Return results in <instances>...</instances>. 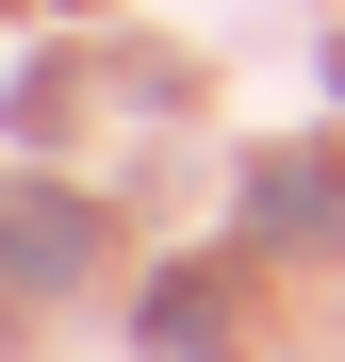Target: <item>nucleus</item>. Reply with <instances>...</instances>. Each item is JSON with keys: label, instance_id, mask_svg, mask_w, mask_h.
<instances>
[{"label": "nucleus", "instance_id": "obj_1", "mask_svg": "<svg viewBox=\"0 0 345 362\" xmlns=\"http://www.w3.org/2000/svg\"><path fill=\"white\" fill-rule=\"evenodd\" d=\"M329 214H345V181H329L313 148H279V165H263V230H279V247H329Z\"/></svg>", "mask_w": 345, "mask_h": 362}, {"label": "nucleus", "instance_id": "obj_2", "mask_svg": "<svg viewBox=\"0 0 345 362\" xmlns=\"http://www.w3.org/2000/svg\"><path fill=\"white\" fill-rule=\"evenodd\" d=\"M0 264H17V280H66V264H83V214H49V198H0Z\"/></svg>", "mask_w": 345, "mask_h": 362}, {"label": "nucleus", "instance_id": "obj_3", "mask_svg": "<svg viewBox=\"0 0 345 362\" xmlns=\"http://www.w3.org/2000/svg\"><path fill=\"white\" fill-rule=\"evenodd\" d=\"M148 346H164V362H214V280H164V296H148Z\"/></svg>", "mask_w": 345, "mask_h": 362}]
</instances>
